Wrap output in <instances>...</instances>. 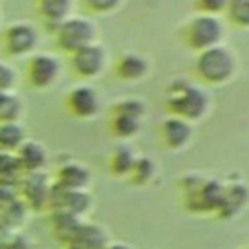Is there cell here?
<instances>
[{
  "label": "cell",
  "mask_w": 249,
  "mask_h": 249,
  "mask_svg": "<svg viewBox=\"0 0 249 249\" xmlns=\"http://www.w3.org/2000/svg\"><path fill=\"white\" fill-rule=\"evenodd\" d=\"M146 103L144 99H138V97H123L119 101H115L111 105V113H121V115H130V117H136V119H142L146 117Z\"/></svg>",
  "instance_id": "484cf974"
},
{
  "label": "cell",
  "mask_w": 249,
  "mask_h": 249,
  "mask_svg": "<svg viewBox=\"0 0 249 249\" xmlns=\"http://www.w3.org/2000/svg\"><path fill=\"white\" fill-rule=\"evenodd\" d=\"M25 204L14 195L12 189L0 187V228L8 224H19L25 218Z\"/></svg>",
  "instance_id": "7402d4cb"
},
{
  "label": "cell",
  "mask_w": 249,
  "mask_h": 249,
  "mask_svg": "<svg viewBox=\"0 0 249 249\" xmlns=\"http://www.w3.org/2000/svg\"><path fill=\"white\" fill-rule=\"evenodd\" d=\"M23 109L25 105L16 93H6L0 103V123H19Z\"/></svg>",
  "instance_id": "d4e9b609"
},
{
  "label": "cell",
  "mask_w": 249,
  "mask_h": 249,
  "mask_svg": "<svg viewBox=\"0 0 249 249\" xmlns=\"http://www.w3.org/2000/svg\"><path fill=\"white\" fill-rule=\"evenodd\" d=\"M228 2L230 0H193V8L196 14H202V16L224 18L228 10Z\"/></svg>",
  "instance_id": "4316f807"
},
{
  "label": "cell",
  "mask_w": 249,
  "mask_h": 249,
  "mask_svg": "<svg viewBox=\"0 0 249 249\" xmlns=\"http://www.w3.org/2000/svg\"><path fill=\"white\" fill-rule=\"evenodd\" d=\"M53 35L56 47L68 56L91 43H97V27L89 18L84 16H70L54 29Z\"/></svg>",
  "instance_id": "5b68a950"
},
{
  "label": "cell",
  "mask_w": 249,
  "mask_h": 249,
  "mask_svg": "<svg viewBox=\"0 0 249 249\" xmlns=\"http://www.w3.org/2000/svg\"><path fill=\"white\" fill-rule=\"evenodd\" d=\"M105 249H136V247L130 243H124V241H109V245Z\"/></svg>",
  "instance_id": "f546056e"
},
{
  "label": "cell",
  "mask_w": 249,
  "mask_h": 249,
  "mask_svg": "<svg viewBox=\"0 0 249 249\" xmlns=\"http://www.w3.org/2000/svg\"><path fill=\"white\" fill-rule=\"evenodd\" d=\"M195 74L198 84L222 88L230 84L237 74V54L226 45H218L202 53H196Z\"/></svg>",
  "instance_id": "7a4b0ae2"
},
{
  "label": "cell",
  "mask_w": 249,
  "mask_h": 249,
  "mask_svg": "<svg viewBox=\"0 0 249 249\" xmlns=\"http://www.w3.org/2000/svg\"><path fill=\"white\" fill-rule=\"evenodd\" d=\"M82 4L93 16H109L121 8L123 0H82Z\"/></svg>",
  "instance_id": "83f0119b"
},
{
  "label": "cell",
  "mask_w": 249,
  "mask_h": 249,
  "mask_svg": "<svg viewBox=\"0 0 249 249\" xmlns=\"http://www.w3.org/2000/svg\"><path fill=\"white\" fill-rule=\"evenodd\" d=\"M51 189H53V183L49 181L45 171L27 173L19 181V191H21V198H23L21 202L33 210H43L45 206H49Z\"/></svg>",
  "instance_id": "7c38bea8"
},
{
  "label": "cell",
  "mask_w": 249,
  "mask_h": 249,
  "mask_svg": "<svg viewBox=\"0 0 249 249\" xmlns=\"http://www.w3.org/2000/svg\"><path fill=\"white\" fill-rule=\"evenodd\" d=\"M224 18L231 27L249 31V0H230Z\"/></svg>",
  "instance_id": "cb8c5ba5"
},
{
  "label": "cell",
  "mask_w": 249,
  "mask_h": 249,
  "mask_svg": "<svg viewBox=\"0 0 249 249\" xmlns=\"http://www.w3.org/2000/svg\"><path fill=\"white\" fill-rule=\"evenodd\" d=\"M37 43H39V33L27 21L12 23L2 33V51L10 58H19L33 53Z\"/></svg>",
  "instance_id": "9c48e42d"
},
{
  "label": "cell",
  "mask_w": 249,
  "mask_h": 249,
  "mask_svg": "<svg viewBox=\"0 0 249 249\" xmlns=\"http://www.w3.org/2000/svg\"><path fill=\"white\" fill-rule=\"evenodd\" d=\"M126 181H128L130 185L142 187V189L154 187V185L160 181V163H158L152 156L140 154Z\"/></svg>",
  "instance_id": "ffe728a7"
},
{
  "label": "cell",
  "mask_w": 249,
  "mask_h": 249,
  "mask_svg": "<svg viewBox=\"0 0 249 249\" xmlns=\"http://www.w3.org/2000/svg\"><path fill=\"white\" fill-rule=\"evenodd\" d=\"M60 72H62V66H60V60L54 54L39 53V54H33L27 60L25 80L33 89L45 91V89H51L58 82Z\"/></svg>",
  "instance_id": "52a82bcc"
},
{
  "label": "cell",
  "mask_w": 249,
  "mask_h": 249,
  "mask_svg": "<svg viewBox=\"0 0 249 249\" xmlns=\"http://www.w3.org/2000/svg\"><path fill=\"white\" fill-rule=\"evenodd\" d=\"M4 95H6V93H0V103H2V99H4Z\"/></svg>",
  "instance_id": "1f68e13d"
},
{
  "label": "cell",
  "mask_w": 249,
  "mask_h": 249,
  "mask_svg": "<svg viewBox=\"0 0 249 249\" xmlns=\"http://www.w3.org/2000/svg\"><path fill=\"white\" fill-rule=\"evenodd\" d=\"M183 43L193 53H202L206 49L224 45L226 39V23L216 16L195 14L181 29Z\"/></svg>",
  "instance_id": "277c9868"
},
{
  "label": "cell",
  "mask_w": 249,
  "mask_h": 249,
  "mask_svg": "<svg viewBox=\"0 0 249 249\" xmlns=\"http://www.w3.org/2000/svg\"><path fill=\"white\" fill-rule=\"evenodd\" d=\"M165 111L191 124L204 121L212 111V97L206 88L187 78H175L165 88Z\"/></svg>",
  "instance_id": "6da1fadb"
},
{
  "label": "cell",
  "mask_w": 249,
  "mask_h": 249,
  "mask_svg": "<svg viewBox=\"0 0 249 249\" xmlns=\"http://www.w3.org/2000/svg\"><path fill=\"white\" fill-rule=\"evenodd\" d=\"M142 124H144L142 119H136L130 115L111 113L109 117V132L119 142H132L142 132Z\"/></svg>",
  "instance_id": "44dd1931"
},
{
  "label": "cell",
  "mask_w": 249,
  "mask_h": 249,
  "mask_svg": "<svg viewBox=\"0 0 249 249\" xmlns=\"http://www.w3.org/2000/svg\"><path fill=\"white\" fill-rule=\"evenodd\" d=\"M91 206H93V198L89 191H64L53 183L51 198H49V208L53 212H64L76 218H84L91 210Z\"/></svg>",
  "instance_id": "8fae6325"
},
{
  "label": "cell",
  "mask_w": 249,
  "mask_h": 249,
  "mask_svg": "<svg viewBox=\"0 0 249 249\" xmlns=\"http://www.w3.org/2000/svg\"><path fill=\"white\" fill-rule=\"evenodd\" d=\"M91 171L88 165L76 161V160H68L66 163H62L56 169L54 175V185L58 189L64 191H88L91 185Z\"/></svg>",
  "instance_id": "9a60e30c"
},
{
  "label": "cell",
  "mask_w": 249,
  "mask_h": 249,
  "mask_svg": "<svg viewBox=\"0 0 249 249\" xmlns=\"http://www.w3.org/2000/svg\"><path fill=\"white\" fill-rule=\"evenodd\" d=\"M109 66V53L101 43H91L70 54V68L82 80L99 78Z\"/></svg>",
  "instance_id": "8992f818"
},
{
  "label": "cell",
  "mask_w": 249,
  "mask_h": 249,
  "mask_svg": "<svg viewBox=\"0 0 249 249\" xmlns=\"http://www.w3.org/2000/svg\"><path fill=\"white\" fill-rule=\"evenodd\" d=\"M183 204L191 214H214L220 210L224 196V181L189 173L181 179Z\"/></svg>",
  "instance_id": "3957f363"
},
{
  "label": "cell",
  "mask_w": 249,
  "mask_h": 249,
  "mask_svg": "<svg viewBox=\"0 0 249 249\" xmlns=\"http://www.w3.org/2000/svg\"><path fill=\"white\" fill-rule=\"evenodd\" d=\"M25 140V128L19 123H0V152L16 154Z\"/></svg>",
  "instance_id": "603a6c76"
},
{
  "label": "cell",
  "mask_w": 249,
  "mask_h": 249,
  "mask_svg": "<svg viewBox=\"0 0 249 249\" xmlns=\"http://www.w3.org/2000/svg\"><path fill=\"white\" fill-rule=\"evenodd\" d=\"M18 163H19V169L23 175L27 173H39L47 167L49 163V154L45 150V146L37 140H25L18 152L14 154Z\"/></svg>",
  "instance_id": "e0dca14e"
},
{
  "label": "cell",
  "mask_w": 249,
  "mask_h": 249,
  "mask_svg": "<svg viewBox=\"0 0 249 249\" xmlns=\"http://www.w3.org/2000/svg\"><path fill=\"white\" fill-rule=\"evenodd\" d=\"M239 249H249V247H239Z\"/></svg>",
  "instance_id": "d6a6232c"
},
{
  "label": "cell",
  "mask_w": 249,
  "mask_h": 249,
  "mask_svg": "<svg viewBox=\"0 0 249 249\" xmlns=\"http://www.w3.org/2000/svg\"><path fill=\"white\" fill-rule=\"evenodd\" d=\"M160 140L167 152H173V154L185 152L195 140V124L179 117L167 115L160 123Z\"/></svg>",
  "instance_id": "30bf717a"
},
{
  "label": "cell",
  "mask_w": 249,
  "mask_h": 249,
  "mask_svg": "<svg viewBox=\"0 0 249 249\" xmlns=\"http://www.w3.org/2000/svg\"><path fill=\"white\" fill-rule=\"evenodd\" d=\"M16 84H18L16 70L10 64L0 62V93H12Z\"/></svg>",
  "instance_id": "f1b7e54d"
},
{
  "label": "cell",
  "mask_w": 249,
  "mask_h": 249,
  "mask_svg": "<svg viewBox=\"0 0 249 249\" xmlns=\"http://www.w3.org/2000/svg\"><path fill=\"white\" fill-rule=\"evenodd\" d=\"M150 70H152L150 60L142 53H136V51H126L119 54V58L113 64L115 76L126 84H136V82L146 80Z\"/></svg>",
  "instance_id": "4fadbf2b"
},
{
  "label": "cell",
  "mask_w": 249,
  "mask_h": 249,
  "mask_svg": "<svg viewBox=\"0 0 249 249\" xmlns=\"http://www.w3.org/2000/svg\"><path fill=\"white\" fill-rule=\"evenodd\" d=\"M0 249H12L8 243H0Z\"/></svg>",
  "instance_id": "4dcf8cb0"
},
{
  "label": "cell",
  "mask_w": 249,
  "mask_h": 249,
  "mask_svg": "<svg viewBox=\"0 0 249 249\" xmlns=\"http://www.w3.org/2000/svg\"><path fill=\"white\" fill-rule=\"evenodd\" d=\"M33 8L43 25L53 33L64 19L74 16V0H33Z\"/></svg>",
  "instance_id": "2e32d148"
},
{
  "label": "cell",
  "mask_w": 249,
  "mask_h": 249,
  "mask_svg": "<svg viewBox=\"0 0 249 249\" xmlns=\"http://www.w3.org/2000/svg\"><path fill=\"white\" fill-rule=\"evenodd\" d=\"M247 206H249V187L241 179H233L231 183L224 181V196L216 216L220 220H231L239 216Z\"/></svg>",
  "instance_id": "5bb4252c"
},
{
  "label": "cell",
  "mask_w": 249,
  "mask_h": 249,
  "mask_svg": "<svg viewBox=\"0 0 249 249\" xmlns=\"http://www.w3.org/2000/svg\"><path fill=\"white\" fill-rule=\"evenodd\" d=\"M64 107L66 111L80 121H91L101 111V97L97 89L89 84H78L70 88L64 95Z\"/></svg>",
  "instance_id": "ba28073f"
},
{
  "label": "cell",
  "mask_w": 249,
  "mask_h": 249,
  "mask_svg": "<svg viewBox=\"0 0 249 249\" xmlns=\"http://www.w3.org/2000/svg\"><path fill=\"white\" fill-rule=\"evenodd\" d=\"M138 156L140 154L134 150V146L130 142H119L111 150V154L107 158V171H109V175L115 177V179H128V175H130Z\"/></svg>",
  "instance_id": "ac0fdd59"
},
{
  "label": "cell",
  "mask_w": 249,
  "mask_h": 249,
  "mask_svg": "<svg viewBox=\"0 0 249 249\" xmlns=\"http://www.w3.org/2000/svg\"><path fill=\"white\" fill-rule=\"evenodd\" d=\"M109 245L107 231L91 222H82L76 235L70 239L68 249H105Z\"/></svg>",
  "instance_id": "d6986e66"
}]
</instances>
